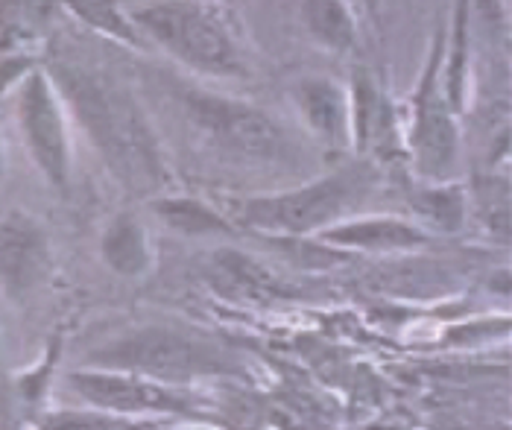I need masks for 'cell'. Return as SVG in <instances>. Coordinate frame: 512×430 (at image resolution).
<instances>
[{
    "label": "cell",
    "mask_w": 512,
    "mask_h": 430,
    "mask_svg": "<svg viewBox=\"0 0 512 430\" xmlns=\"http://www.w3.org/2000/svg\"><path fill=\"white\" fill-rule=\"evenodd\" d=\"M44 71L65 100L71 123L88 135L126 188L153 194L167 182V164L156 135L129 94L77 65H56L53 71Z\"/></svg>",
    "instance_id": "6da1fadb"
},
{
    "label": "cell",
    "mask_w": 512,
    "mask_h": 430,
    "mask_svg": "<svg viewBox=\"0 0 512 430\" xmlns=\"http://www.w3.org/2000/svg\"><path fill=\"white\" fill-rule=\"evenodd\" d=\"M381 170L375 161L357 158L352 164L337 167L334 173L296 185L276 194L243 196L232 214V223L243 229L261 232L273 240H299L316 237L334 223L360 214V205L378 191Z\"/></svg>",
    "instance_id": "7a4b0ae2"
},
{
    "label": "cell",
    "mask_w": 512,
    "mask_h": 430,
    "mask_svg": "<svg viewBox=\"0 0 512 430\" xmlns=\"http://www.w3.org/2000/svg\"><path fill=\"white\" fill-rule=\"evenodd\" d=\"M141 41H153L182 68L208 79L246 77L232 18L211 0H153L129 12Z\"/></svg>",
    "instance_id": "3957f363"
},
{
    "label": "cell",
    "mask_w": 512,
    "mask_h": 430,
    "mask_svg": "<svg viewBox=\"0 0 512 430\" xmlns=\"http://www.w3.org/2000/svg\"><path fill=\"white\" fill-rule=\"evenodd\" d=\"M85 366L132 372L158 384H182L205 375H229L235 372V360L223 349L173 331V328H138L118 340L94 349Z\"/></svg>",
    "instance_id": "277c9868"
},
{
    "label": "cell",
    "mask_w": 512,
    "mask_h": 430,
    "mask_svg": "<svg viewBox=\"0 0 512 430\" xmlns=\"http://www.w3.org/2000/svg\"><path fill=\"white\" fill-rule=\"evenodd\" d=\"M445 36L436 33L428 68L410 97L407 126L401 129L404 153L419 182H457L460 173V115L445 94Z\"/></svg>",
    "instance_id": "5b68a950"
},
{
    "label": "cell",
    "mask_w": 512,
    "mask_h": 430,
    "mask_svg": "<svg viewBox=\"0 0 512 430\" xmlns=\"http://www.w3.org/2000/svg\"><path fill=\"white\" fill-rule=\"evenodd\" d=\"M9 100L15 103V123L36 170L56 191H68L74 173L71 115L50 74L39 65Z\"/></svg>",
    "instance_id": "8992f818"
},
{
    "label": "cell",
    "mask_w": 512,
    "mask_h": 430,
    "mask_svg": "<svg viewBox=\"0 0 512 430\" xmlns=\"http://www.w3.org/2000/svg\"><path fill=\"white\" fill-rule=\"evenodd\" d=\"M185 112L205 138L226 153L249 161H281L287 158L290 141L270 112L211 91H188Z\"/></svg>",
    "instance_id": "52a82bcc"
},
{
    "label": "cell",
    "mask_w": 512,
    "mask_h": 430,
    "mask_svg": "<svg viewBox=\"0 0 512 430\" xmlns=\"http://www.w3.org/2000/svg\"><path fill=\"white\" fill-rule=\"evenodd\" d=\"M68 384L88 410H97V413H106L115 419L185 413L191 407L188 398H182L176 387L158 384V381L132 375V372L79 366L68 375Z\"/></svg>",
    "instance_id": "ba28073f"
},
{
    "label": "cell",
    "mask_w": 512,
    "mask_h": 430,
    "mask_svg": "<svg viewBox=\"0 0 512 430\" xmlns=\"http://www.w3.org/2000/svg\"><path fill=\"white\" fill-rule=\"evenodd\" d=\"M53 273L50 237L36 217L12 211L0 220V293L24 305Z\"/></svg>",
    "instance_id": "9c48e42d"
},
{
    "label": "cell",
    "mask_w": 512,
    "mask_h": 430,
    "mask_svg": "<svg viewBox=\"0 0 512 430\" xmlns=\"http://www.w3.org/2000/svg\"><path fill=\"white\" fill-rule=\"evenodd\" d=\"M316 240L343 255H407L431 243V235L398 214H352L331 229L319 232Z\"/></svg>",
    "instance_id": "30bf717a"
},
{
    "label": "cell",
    "mask_w": 512,
    "mask_h": 430,
    "mask_svg": "<svg viewBox=\"0 0 512 430\" xmlns=\"http://www.w3.org/2000/svg\"><path fill=\"white\" fill-rule=\"evenodd\" d=\"M293 106L316 144L331 153L352 150V100L349 85L331 77H305L293 88Z\"/></svg>",
    "instance_id": "8fae6325"
},
{
    "label": "cell",
    "mask_w": 512,
    "mask_h": 430,
    "mask_svg": "<svg viewBox=\"0 0 512 430\" xmlns=\"http://www.w3.org/2000/svg\"><path fill=\"white\" fill-rule=\"evenodd\" d=\"M349 100H352V150L360 158L375 161L387 156L390 144L401 141V129L395 120V109L384 88L372 71L357 68L349 85Z\"/></svg>",
    "instance_id": "7c38bea8"
},
{
    "label": "cell",
    "mask_w": 512,
    "mask_h": 430,
    "mask_svg": "<svg viewBox=\"0 0 512 430\" xmlns=\"http://www.w3.org/2000/svg\"><path fill=\"white\" fill-rule=\"evenodd\" d=\"M100 258L120 278H144L156 267V249L144 223L123 211L115 214L100 235Z\"/></svg>",
    "instance_id": "4fadbf2b"
},
{
    "label": "cell",
    "mask_w": 512,
    "mask_h": 430,
    "mask_svg": "<svg viewBox=\"0 0 512 430\" xmlns=\"http://www.w3.org/2000/svg\"><path fill=\"white\" fill-rule=\"evenodd\" d=\"M413 223L428 235H460L469 223V196L460 182H419L410 191Z\"/></svg>",
    "instance_id": "5bb4252c"
},
{
    "label": "cell",
    "mask_w": 512,
    "mask_h": 430,
    "mask_svg": "<svg viewBox=\"0 0 512 430\" xmlns=\"http://www.w3.org/2000/svg\"><path fill=\"white\" fill-rule=\"evenodd\" d=\"M150 211L176 235L226 237L237 232V226L226 217L223 208H214L211 202H205L199 196H158V199H153Z\"/></svg>",
    "instance_id": "9a60e30c"
},
{
    "label": "cell",
    "mask_w": 512,
    "mask_h": 430,
    "mask_svg": "<svg viewBox=\"0 0 512 430\" xmlns=\"http://www.w3.org/2000/svg\"><path fill=\"white\" fill-rule=\"evenodd\" d=\"M302 21L308 36L331 53L357 47V15L349 0H302Z\"/></svg>",
    "instance_id": "2e32d148"
},
{
    "label": "cell",
    "mask_w": 512,
    "mask_h": 430,
    "mask_svg": "<svg viewBox=\"0 0 512 430\" xmlns=\"http://www.w3.org/2000/svg\"><path fill=\"white\" fill-rule=\"evenodd\" d=\"M56 3H62L88 30L120 41L126 47H141V36L120 0H56Z\"/></svg>",
    "instance_id": "e0dca14e"
},
{
    "label": "cell",
    "mask_w": 512,
    "mask_h": 430,
    "mask_svg": "<svg viewBox=\"0 0 512 430\" xmlns=\"http://www.w3.org/2000/svg\"><path fill=\"white\" fill-rule=\"evenodd\" d=\"M126 419H115L97 410H59L44 419L41 430H120Z\"/></svg>",
    "instance_id": "ac0fdd59"
},
{
    "label": "cell",
    "mask_w": 512,
    "mask_h": 430,
    "mask_svg": "<svg viewBox=\"0 0 512 430\" xmlns=\"http://www.w3.org/2000/svg\"><path fill=\"white\" fill-rule=\"evenodd\" d=\"M39 68V59L33 50H15V53H0V103L9 100L18 85Z\"/></svg>",
    "instance_id": "d6986e66"
},
{
    "label": "cell",
    "mask_w": 512,
    "mask_h": 430,
    "mask_svg": "<svg viewBox=\"0 0 512 430\" xmlns=\"http://www.w3.org/2000/svg\"><path fill=\"white\" fill-rule=\"evenodd\" d=\"M6 179V153H3V141H0V185Z\"/></svg>",
    "instance_id": "ffe728a7"
},
{
    "label": "cell",
    "mask_w": 512,
    "mask_h": 430,
    "mask_svg": "<svg viewBox=\"0 0 512 430\" xmlns=\"http://www.w3.org/2000/svg\"><path fill=\"white\" fill-rule=\"evenodd\" d=\"M179 430H217V428H208V425H188V428H179Z\"/></svg>",
    "instance_id": "44dd1931"
},
{
    "label": "cell",
    "mask_w": 512,
    "mask_h": 430,
    "mask_svg": "<svg viewBox=\"0 0 512 430\" xmlns=\"http://www.w3.org/2000/svg\"><path fill=\"white\" fill-rule=\"evenodd\" d=\"M363 3H366V6H372V9H375V6H381V0H363Z\"/></svg>",
    "instance_id": "7402d4cb"
}]
</instances>
